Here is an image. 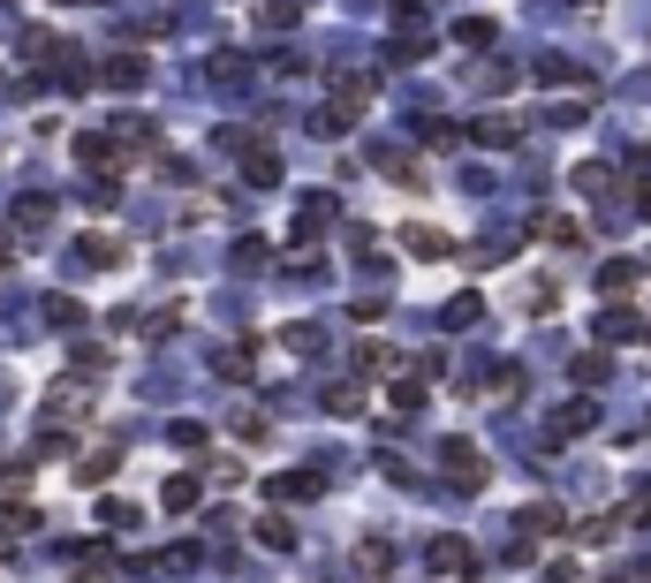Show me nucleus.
I'll return each instance as SVG.
<instances>
[{"instance_id": "nucleus-3", "label": "nucleus", "mask_w": 651, "mask_h": 583, "mask_svg": "<svg viewBox=\"0 0 651 583\" xmlns=\"http://www.w3.org/2000/svg\"><path fill=\"white\" fill-rule=\"evenodd\" d=\"M599 333H606V341H637V333H644V318H637V311H622V303H614V311H606V318H599Z\"/></svg>"}, {"instance_id": "nucleus-6", "label": "nucleus", "mask_w": 651, "mask_h": 583, "mask_svg": "<svg viewBox=\"0 0 651 583\" xmlns=\"http://www.w3.org/2000/svg\"><path fill=\"white\" fill-rule=\"evenodd\" d=\"M107 84H114V92H137V84H145V61H130V53L107 61Z\"/></svg>"}, {"instance_id": "nucleus-7", "label": "nucleus", "mask_w": 651, "mask_h": 583, "mask_svg": "<svg viewBox=\"0 0 651 583\" xmlns=\"http://www.w3.org/2000/svg\"><path fill=\"white\" fill-rule=\"evenodd\" d=\"M478 145H515V122H507V114H486V122H478Z\"/></svg>"}, {"instance_id": "nucleus-11", "label": "nucleus", "mask_w": 651, "mask_h": 583, "mask_svg": "<svg viewBox=\"0 0 651 583\" xmlns=\"http://www.w3.org/2000/svg\"><path fill=\"white\" fill-rule=\"evenodd\" d=\"M455 38H463V46H492V23H486V15H470V23H455Z\"/></svg>"}, {"instance_id": "nucleus-12", "label": "nucleus", "mask_w": 651, "mask_h": 583, "mask_svg": "<svg viewBox=\"0 0 651 583\" xmlns=\"http://www.w3.org/2000/svg\"><path fill=\"white\" fill-rule=\"evenodd\" d=\"M584 425H591V402H576V410H561V417H553V433H584Z\"/></svg>"}, {"instance_id": "nucleus-10", "label": "nucleus", "mask_w": 651, "mask_h": 583, "mask_svg": "<svg viewBox=\"0 0 651 583\" xmlns=\"http://www.w3.org/2000/svg\"><path fill=\"white\" fill-rule=\"evenodd\" d=\"M243 167H250V182H273V174H281V159H273V151H266V145L250 151V159H243Z\"/></svg>"}, {"instance_id": "nucleus-4", "label": "nucleus", "mask_w": 651, "mask_h": 583, "mask_svg": "<svg viewBox=\"0 0 651 583\" xmlns=\"http://www.w3.org/2000/svg\"><path fill=\"white\" fill-rule=\"evenodd\" d=\"M402 243H409V251H417V258H447V251H455V243H447V235H440V228H409V235H402Z\"/></svg>"}, {"instance_id": "nucleus-5", "label": "nucleus", "mask_w": 651, "mask_h": 583, "mask_svg": "<svg viewBox=\"0 0 651 583\" xmlns=\"http://www.w3.org/2000/svg\"><path fill=\"white\" fill-rule=\"evenodd\" d=\"M76 258H84V266H122V243H107V235H84V243H76Z\"/></svg>"}, {"instance_id": "nucleus-2", "label": "nucleus", "mask_w": 651, "mask_h": 583, "mask_svg": "<svg viewBox=\"0 0 651 583\" xmlns=\"http://www.w3.org/2000/svg\"><path fill=\"white\" fill-rule=\"evenodd\" d=\"M76 159H84V167H122L130 151H122V145H107V137H76Z\"/></svg>"}, {"instance_id": "nucleus-1", "label": "nucleus", "mask_w": 651, "mask_h": 583, "mask_svg": "<svg viewBox=\"0 0 651 583\" xmlns=\"http://www.w3.org/2000/svg\"><path fill=\"white\" fill-rule=\"evenodd\" d=\"M440 462H447V477H455V485H486V454H478V447L447 439V454H440Z\"/></svg>"}, {"instance_id": "nucleus-8", "label": "nucleus", "mask_w": 651, "mask_h": 583, "mask_svg": "<svg viewBox=\"0 0 651 583\" xmlns=\"http://www.w3.org/2000/svg\"><path fill=\"white\" fill-rule=\"evenodd\" d=\"M160 500H167V515H182V508H197V485H189V477H174Z\"/></svg>"}, {"instance_id": "nucleus-9", "label": "nucleus", "mask_w": 651, "mask_h": 583, "mask_svg": "<svg viewBox=\"0 0 651 583\" xmlns=\"http://www.w3.org/2000/svg\"><path fill=\"white\" fill-rule=\"evenodd\" d=\"M432 554H440V569H470V546H463V538H440Z\"/></svg>"}, {"instance_id": "nucleus-13", "label": "nucleus", "mask_w": 651, "mask_h": 583, "mask_svg": "<svg viewBox=\"0 0 651 583\" xmlns=\"http://www.w3.org/2000/svg\"><path fill=\"white\" fill-rule=\"evenodd\" d=\"M0 266H8V235H0Z\"/></svg>"}]
</instances>
